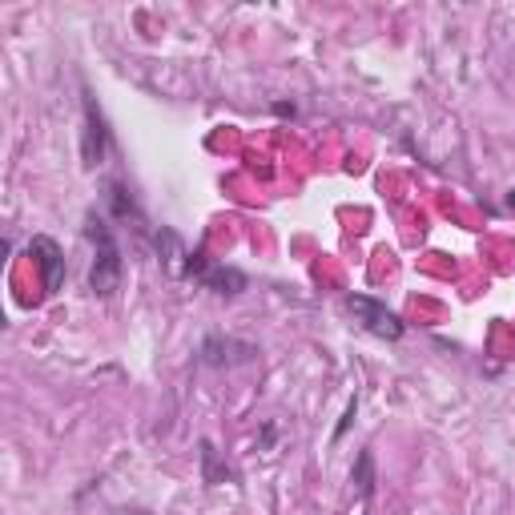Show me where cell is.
<instances>
[{
	"label": "cell",
	"mask_w": 515,
	"mask_h": 515,
	"mask_svg": "<svg viewBox=\"0 0 515 515\" xmlns=\"http://www.w3.org/2000/svg\"><path fill=\"white\" fill-rule=\"evenodd\" d=\"M113 515H145V511H113Z\"/></svg>",
	"instance_id": "10"
},
{
	"label": "cell",
	"mask_w": 515,
	"mask_h": 515,
	"mask_svg": "<svg viewBox=\"0 0 515 515\" xmlns=\"http://www.w3.org/2000/svg\"><path fill=\"white\" fill-rule=\"evenodd\" d=\"M109 206H113V214H117V218H125V222L133 218L137 226H145V218H141V210L133 206V198L125 194V186H117V182H109Z\"/></svg>",
	"instance_id": "7"
},
{
	"label": "cell",
	"mask_w": 515,
	"mask_h": 515,
	"mask_svg": "<svg viewBox=\"0 0 515 515\" xmlns=\"http://www.w3.org/2000/svg\"><path fill=\"white\" fill-rule=\"evenodd\" d=\"M250 355H254L250 342H234V338H206V342H202V363H206V367L250 363Z\"/></svg>",
	"instance_id": "3"
},
{
	"label": "cell",
	"mask_w": 515,
	"mask_h": 515,
	"mask_svg": "<svg viewBox=\"0 0 515 515\" xmlns=\"http://www.w3.org/2000/svg\"><path fill=\"white\" fill-rule=\"evenodd\" d=\"M347 310L355 314V322L363 326V330H371V334H379V338H387V342H395V338H403V318L391 310V306H383V302H375V298H367V294H347Z\"/></svg>",
	"instance_id": "2"
},
{
	"label": "cell",
	"mask_w": 515,
	"mask_h": 515,
	"mask_svg": "<svg viewBox=\"0 0 515 515\" xmlns=\"http://www.w3.org/2000/svg\"><path fill=\"white\" fill-rule=\"evenodd\" d=\"M29 254L37 258V266H41V282H45V290L53 294V290L61 286V278H65V258H61L57 242H53V238H33Z\"/></svg>",
	"instance_id": "5"
},
{
	"label": "cell",
	"mask_w": 515,
	"mask_h": 515,
	"mask_svg": "<svg viewBox=\"0 0 515 515\" xmlns=\"http://www.w3.org/2000/svg\"><path fill=\"white\" fill-rule=\"evenodd\" d=\"M85 238L93 242V266H89V286H93V294H101V298H109V294H117V286H121V250H117V242H113V230L105 226V218H97V214H89L85 218Z\"/></svg>",
	"instance_id": "1"
},
{
	"label": "cell",
	"mask_w": 515,
	"mask_h": 515,
	"mask_svg": "<svg viewBox=\"0 0 515 515\" xmlns=\"http://www.w3.org/2000/svg\"><path fill=\"white\" fill-rule=\"evenodd\" d=\"M105 149H109L105 117H101V109L93 105V97H85V165H101Z\"/></svg>",
	"instance_id": "4"
},
{
	"label": "cell",
	"mask_w": 515,
	"mask_h": 515,
	"mask_svg": "<svg viewBox=\"0 0 515 515\" xmlns=\"http://www.w3.org/2000/svg\"><path fill=\"white\" fill-rule=\"evenodd\" d=\"M507 206H511V210H515V190H511V194H507Z\"/></svg>",
	"instance_id": "9"
},
{
	"label": "cell",
	"mask_w": 515,
	"mask_h": 515,
	"mask_svg": "<svg viewBox=\"0 0 515 515\" xmlns=\"http://www.w3.org/2000/svg\"><path fill=\"white\" fill-rule=\"evenodd\" d=\"M351 483H359V495H371V487H375V459H371V451L359 455V471L351 475Z\"/></svg>",
	"instance_id": "8"
},
{
	"label": "cell",
	"mask_w": 515,
	"mask_h": 515,
	"mask_svg": "<svg viewBox=\"0 0 515 515\" xmlns=\"http://www.w3.org/2000/svg\"><path fill=\"white\" fill-rule=\"evenodd\" d=\"M157 250H161L165 270L174 274V278L190 274V258H194V254H186V246H182V238H178L174 230H161V234H157Z\"/></svg>",
	"instance_id": "6"
}]
</instances>
